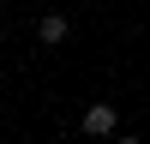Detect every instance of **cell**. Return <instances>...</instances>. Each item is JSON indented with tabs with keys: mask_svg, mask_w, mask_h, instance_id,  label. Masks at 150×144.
<instances>
[{
	"mask_svg": "<svg viewBox=\"0 0 150 144\" xmlns=\"http://www.w3.org/2000/svg\"><path fill=\"white\" fill-rule=\"evenodd\" d=\"M114 126H120V108L114 102H90L84 108V132H90V138H108Z\"/></svg>",
	"mask_w": 150,
	"mask_h": 144,
	"instance_id": "cell-1",
	"label": "cell"
},
{
	"mask_svg": "<svg viewBox=\"0 0 150 144\" xmlns=\"http://www.w3.org/2000/svg\"><path fill=\"white\" fill-rule=\"evenodd\" d=\"M66 30H72L66 12H48V18H42V42H66Z\"/></svg>",
	"mask_w": 150,
	"mask_h": 144,
	"instance_id": "cell-2",
	"label": "cell"
},
{
	"mask_svg": "<svg viewBox=\"0 0 150 144\" xmlns=\"http://www.w3.org/2000/svg\"><path fill=\"white\" fill-rule=\"evenodd\" d=\"M120 144H144V138H120Z\"/></svg>",
	"mask_w": 150,
	"mask_h": 144,
	"instance_id": "cell-3",
	"label": "cell"
}]
</instances>
